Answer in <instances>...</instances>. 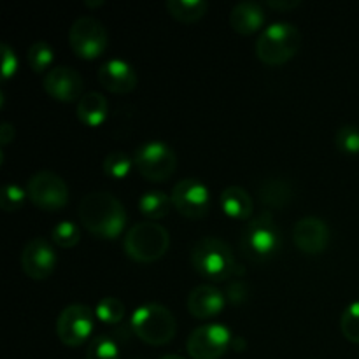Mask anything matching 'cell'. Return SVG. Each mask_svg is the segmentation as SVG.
<instances>
[{"label": "cell", "instance_id": "obj_21", "mask_svg": "<svg viewBox=\"0 0 359 359\" xmlns=\"http://www.w3.org/2000/svg\"><path fill=\"white\" fill-rule=\"evenodd\" d=\"M258 196L263 205L270 209H283L293 198V186L290 181H284L280 177L266 179L259 184Z\"/></svg>", "mask_w": 359, "mask_h": 359}, {"label": "cell", "instance_id": "obj_33", "mask_svg": "<svg viewBox=\"0 0 359 359\" xmlns=\"http://www.w3.org/2000/svg\"><path fill=\"white\" fill-rule=\"evenodd\" d=\"M0 49H2V77L4 81H7L11 79L18 70L16 51H14L7 42H2V44H0Z\"/></svg>", "mask_w": 359, "mask_h": 359}, {"label": "cell", "instance_id": "obj_16", "mask_svg": "<svg viewBox=\"0 0 359 359\" xmlns=\"http://www.w3.org/2000/svg\"><path fill=\"white\" fill-rule=\"evenodd\" d=\"M97 77L98 83L114 95L130 93V91L135 90L137 83H139V76H137L135 69L128 62L119 58H112L102 63Z\"/></svg>", "mask_w": 359, "mask_h": 359}, {"label": "cell", "instance_id": "obj_3", "mask_svg": "<svg viewBox=\"0 0 359 359\" xmlns=\"http://www.w3.org/2000/svg\"><path fill=\"white\" fill-rule=\"evenodd\" d=\"M191 265L203 279L224 283L233 279L237 262L230 244L217 237H203L191 248Z\"/></svg>", "mask_w": 359, "mask_h": 359}, {"label": "cell", "instance_id": "obj_13", "mask_svg": "<svg viewBox=\"0 0 359 359\" xmlns=\"http://www.w3.org/2000/svg\"><path fill=\"white\" fill-rule=\"evenodd\" d=\"M58 256L55 248L46 238L35 237L25 244L21 251V266L23 272L34 280H44L55 272Z\"/></svg>", "mask_w": 359, "mask_h": 359}, {"label": "cell", "instance_id": "obj_14", "mask_svg": "<svg viewBox=\"0 0 359 359\" xmlns=\"http://www.w3.org/2000/svg\"><path fill=\"white\" fill-rule=\"evenodd\" d=\"M44 90L58 102H79L83 97L84 81L76 69L67 65H56L44 76Z\"/></svg>", "mask_w": 359, "mask_h": 359}, {"label": "cell", "instance_id": "obj_37", "mask_svg": "<svg viewBox=\"0 0 359 359\" xmlns=\"http://www.w3.org/2000/svg\"><path fill=\"white\" fill-rule=\"evenodd\" d=\"M84 6H86V7H100V6H104V0H95V2H91V0H86V2H84Z\"/></svg>", "mask_w": 359, "mask_h": 359}, {"label": "cell", "instance_id": "obj_24", "mask_svg": "<svg viewBox=\"0 0 359 359\" xmlns=\"http://www.w3.org/2000/svg\"><path fill=\"white\" fill-rule=\"evenodd\" d=\"M53 56H55L53 48L49 46V42L46 41H35L34 44L28 48V53H27L28 65H30V69L34 70L35 74H42V72L48 74L49 70L53 69L51 67Z\"/></svg>", "mask_w": 359, "mask_h": 359}, {"label": "cell", "instance_id": "obj_22", "mask_svg": "<svg viewBox=\"0 0 359 359\" xmlns=\"http://www.w3.org/2000/svg\"><path fill=\"white\" fill-rule=\"evenodd\" d=\"M165 9L174 20L182 21V23H195L205 16L209 4L205 0H168L165 4Z\"/></svg>", "mask_w": 359, "mask_h": 359}, {"label": "cell", "instance_id": "obj_36", "mask_svg": "<svg viewBox=\"0 0 359 359\" xmlns=\"http://www.w3.org/2000/svg\"><path fill=\"white\" fill-rule=\"evenodd\" d=\"M245 346H248V344H245V340L242 339V337H233V339H231V347H233L235 351H238V353H242V351L245 349Z\"/></svg>", "mask_w": 359, "mask_h": 359}, {"label": "cell", "instance_id": "obj_15", "mask_svg": "<svg viewBox=\"0 0 359 359\" xmlns=\"http://www.w3.org/2000/svg\"><path fill=\"white\" fill-rule=\"evenodd\" d=\"M330 238H332L330 226L321 217H302L293 228V242L304 255L316 256L325 252Z\"/></svg>", "mask_w": 359, "mask_h": 359}, {"label": "cell", "instance_id": "obj_6", "mask_svg": "<svg viewBox=\"0 0 359 359\" xmlns=\"http://www.w3.org/2000/svg\"><path fill=\"white\" fill-rule=\"evenodd\" d=\"M133 335L149 346H165L177 332V323L170 309L161 304H144L135 309L130 319Z\"/></svg>", "mask_w": 359, "mask_h": 359}, {"label": "cell", "instance_id": "obj_29", "mask_svg": "<svg viewBox=\"0 0 359 359\" xmlns=\"http://www.w3.org/2000/svg\"><path fill=\"white\" fill-rule=\"evenodd\" d=\"M337 149L347 156H356L359 154V126L344 125L335 133Z\"/></svg>", "mask_w": 359, "mask_h": 359}, {"label": "cell", "instance_id": "obj_12", "mask_svg": "<svg viewBox=\"0 0 359 359\" xmlns=\"http://www.w3.org/2000/svg\"><path fill=\"white\" fill-rule=\"evenodd\" d=\"M172 205L188 219H203L210 210V191L200 179L179 181L170 193Z\"/></svg>", "mask_w": 359, "mask_h": 359}, {"label": "cell", "instance_id": "obj_4", "mask_svg": "<svg viewBox=\"0 0 359 359\" xmlns=\"http://www.w3.org/2000/svg\"><path fill=\"white\" fill-rule=\"evenodd\" d=\"M170 248V233L154 221L135 223L123 238L126 256L137 263H153L163 258Z\"/></svg>", "mask_w": 359, "mask_h": 359}, {"label": "cell", "instance_id": "obj_32", "mask_svg": "<svg viewBox=\"0 0 359 359\" xmlns=\"http://www.w3.org/2000/svg\"><path fill=\"white\" fill-rule=\"evenodd\" d=\"M224 297L230 302L231 305H241L248 300L249 297V286L242 277H233L230 279V283L226 284V291H224Z\"/></svg>", "mask_w": 359, "mask_h": 359}, {"label": "cell", "instance_id": "obj_23", "mask_svg": "<svg viewBox=\"0 0 359 359\" xmlns=\"http://www.w3.org/2000/svg\"><path fill=\"white\" fill-rule=\"evenodd\" d=\"M172 207V198L167 193L160 191V189H151L146 191L139 198V210L147 217L149 221L163 219L168 216Z\"/></svg>", "mask_w": 359, "mask_h": 359}, {"label": "cell", "instance_id": "obj_35", "mask_svg": "<svg viewBox=\"0 0 359 359\" xmlns=\"http://www.w3.org/2000/svg\"><path fill=\"white\" fill-rule=\"evenodd\" d=\"M14 137H16V130H14V126L11 125L9 121H4L2 126H0V144H2V147L13 142Z\"/></svg>", "mask_w": 359, "mask_h": 359}, {"label": "cell", "instance_id": "obj_1", "mask_svg": "<svg viewBox=\"0 0 359 359\" xmlns=\"http://www.w3.org/2000/svg\"><path fill=\"white\" fill-rule=\"evenodd\" d=\"M81 224L93 237L102 241H114L123 235L128 221L123 203L114 195L105 191L88 193L79 202Z\"/></svg>", "mask_w": 359, "mask_h": 359}, {"label": "cell", "instance_id": "obj_2", "mask_svg": "<svg viewBox=\"0 0 359 359\" xmlns=\"http://www.w3.org/2000/svg\"><path fill=\"white\" fill-rule=\"evenodd\" d=\"M283 248V231L269 210L249 219L241 233V249L251 262L263 263L276 258Z\"/></svg>", "mask_w": 359, "mask_h": 359}, {"label": "cell", "instance_id": "obj_25", "mask_svg": "<svg viewBox=\"0 0 359 359\" xmlns=\"http://www.w3.org/2000/svg\"><path fill=\"white\" fill-rule=\"evenodd\" d=\"M132 167L133 158H130L125 151H112V153H109L104 158V163H102L105 175L111 179H116V181L125 179L130 174V170H132Z\"/></svg>", "mask_w": 359, "mask_h": 359}, {"label": "cell", "instance_id": "obj_9", "mask_svg": "<svg viewBox=\"0 0 359 359\" xmlns=\"http://www.w3.org/2000/svg\"><path fill=\"white\" fill-rule=\"evenodd\" d=\"M109 35L104 23L93 16H81L70 25L69 46L77 58L95 60L104 55Z\"/></svg>", "mask_w": 359, "mask_h": 359}, {"label": "cell", "instance_id": "obj_5", "mask_svg": "<svg viewBox=\"0 0 359 359\" xmlns=\"http://www.w3.org/2000/svg\"><path fill=\"white\" fill-rule=\"evenodd\" d=\"M302 46V34L297 25L277 21L269 25L256 41V55L266 65H283L290 62Z\"/></svg>", "mask_w": 359, "mask_h": 359}, {"label": "cell", "instance_id": "obj_7", "mask_svg": "<svg viewBox=\"0 0 359 359\" xmlns=\"http://www.w3.org/2000/svg\"><path fill=\"white\" fill-rule=\"evenodd\" d=\"M133 165L147 181L163 182L174 175L177 168V154L168 144L161 140H149L135 149Z\"/></svg>", "mask_w": 359, "mask_h": 359}, {"label": "cell", "instance_id": "obj_26", "mask_svg": "<svg viewBox=\"0 0 359 359\" xmlns=\"http://www.w3.org/2000/svg\"><path fill=\"white\" fill-rule=\"evenodd\" d=\"M95 316L100 319L104 325H118L125 318V305L119 298L105 297L102 298L95 309Z\"/></svg>", "mask_w": 359, "mask_h": 359}, {"label": "cell", "instance_id": "obj_20", "mask_svg": "<svg viewBox=\"0 0 359 359\" xmlns=\"http://www.w3.org/2000/svg\"><path fill=\"white\" fill-rule=\"evenodd\" d=\"M221 209L231 219L244 221L252 216L255 202H252V196L244 188H241V186H228L221 193Z\"/></svg>", "mask_w": 359, "mask_h": 359}, {"label": "cell", "instance_id": "obj_27", "mask_svg": "<svg viewBox=\"0 0 359 359\" xmlns=\"http://www.w3.org/2000/svg\"><path fill=\"white\" fill-rule=\"evenodd\" d=\"M51 238L58 248L70 249L79 244L81 228L74 221H60L51 230Z\"/></svg>", "mask_w": 359, "mask_h": 359}, {"label": "cell", "instance_id": "obj_18", "mask_svg": "<svg viewBox=\"0 0 359 359\" xmlns=\"http://www.w3.org/2000/svg\"><path fill=\"white\" fill-rule=\"evenodd\" d=\"M265 18L262 4L245 0L233 6L230 13V25L237 34L252 35L265 25Z\"/></svg>", "mask_w": 359, "mask_h": 359}, {"label": "cell", "instance_id": "obj_8", "mask_svg": "<svg viewBox=\"0 0 359 359\" xmlns=\"http://www.w3.org/2000/svg\"><path fill=\"white\" fill-rule=\"evenodd\" d=\"M28 200L46 212H58L69 203V186L56 172L39 170L28 179Z\"/></svg>", "mask_w": 359, "mask_h": 359}, {"label": "cell", "instance_id": "obj_38", "mask_svg": "<svg viewBox=\"0 0 359 359\" xmlns=\"http://www.w3.org/2000/svg\"><path fill=\"white\" fill-rule=\"evenodd\" d=\"M161 359H186V358L179 356V354H167V356H163Z\"/></svg>", "mask_w": 359, "mask_h": 359}, {"label": "cell", "instance_id": "obj_10", "mask_svg": "<svg viewBox=\"0 0 359 359\" xmlns=\"http://www.w3.org/2000/svg\"><path fill=\"white\" fill-rule=\"evenodd\" d=\"M95 312L86 304H70L56 319V335L67 347H79L93 333Z\"/></svg>", "mask_w": 359, "mask_h": 359}, {"label": "cell", "instance_id": "obj_28", "mask_svg": "<svg viewBox=\"0 0 359 359\" xmlns=\"http://www.w3.org/2000/svg\"><path fill=\"white\" fill-rule=\"evenodd\" d=\"M86 359H119V349L111 335H97L90 342Z\"/></svg>", "mask_w": 359, "mask_h": 359}, {"label": "cell", "instance_id": "obj_30", "mask_svg": "<svg viewBox=\"0 0 359 359\" xmlns=\"http://www.w3.org/2000/svg\"><path fill=\"white\" fill-rule=\"evenodd\" d=\"M340 330L349 342L359 344V302L347 305L340 318Z\"/></svg>", "mask_w": 359, "mask_h": 359}, {"label": "cell", "instance_id": "obj_19", "mask_svg": "<svg viewBox=\"0 0 359 359\" xmlns=\"http://www.w3.org/2000/svg\"><path fill=\"white\" fill-rule=\"evenodd\" d=\"M109 102L98 91H88L77 102V118L83 125L90 128H97L107 119Z\"/></svg>", "mask_w": 359, "mask_h": 359}, {"label": "cell", "instance_id": "obj_11", "mask_svg": "<svg viewBox=\"0 0 359 359\" xmlns=\"http://www.w3.org/2000/svg\"><path fill=\"white\" fill-rule=\"evenodd\" d=\"M231 333L219 323H209L193 330L186 349L193 359H219L231 347Z\"/></svg>", "mask_w": 359, "mask_h": 359}, {"label": "cell", "instance_id": "obj_31", "mask_svg": "<svg viewBox=\"0 0 359 359\" xmlns=\"http://www.w3.org/2000/svg\"><path fill=\"white\" fill-rule=\"evenodd\" d=\"M25 198H27V191L23 188L18 184H6L0 196V207L6 212H16L23 207Z\"/></svg>", "mask_w": 359, "mask_h": 359}, {"label": "cell", "instance_id": "obj_34", "mask_svg": "<svg viewBox=\"0 0 359 359\" xmlns=\"http://www.w3.org/2000/svg\"><path fill=\"white\" fill-rule=\"evenodd\" d=\"M266 7H272L276 11H291L302 6L300 0H266Z\"/></svg>", "mask_w": 359, "mask_h": 359}, {"label": "cell", "instance_id": "obj_17", "mask_svg": "<svg viewBox=\"0 0 359 359\" xmlns=\"http://www.w3.org/2000/svg\"><path fill=\"white\" fill-rule=\"evenodd\" d=\"M226 305V297L212 284H200L193 287L188 297V311L196 319H210L221 314Z\"/></svg>", "mask_w": 359, "mask_h": 359}]
</instances>
